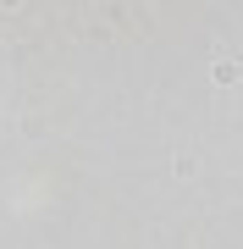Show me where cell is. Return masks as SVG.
<instances>
[{
    "instance_id": "6da1fadb",
    "label": "cell",
    "mask_w": 243,
    "mask_h": 249,
    "mask_svg": "<svg viewBox=\"0 0 243 249\" xmlns=\"http://www.w3.org/2000/svg\"><path fill=\"white\" fill-rule=\"evenodd\" d=\"M243 78V61H238V55H221V61H216V83H238Z\"/></svg>"
}]
</instances>
